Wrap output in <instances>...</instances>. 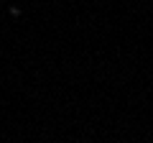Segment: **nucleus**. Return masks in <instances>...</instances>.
Segmentation results:
<instances>
[{
  "label": "nucleus",
  "mask_w": 153,
  "mask_h": 143,
  "mask_svg": "<svg viewBox=\"0 0 153 143\" xmlns=\"http://www.w3.org/2000/svg\"><path fill=\"white\" fill-rule=\"evenodd\" d=\"M10 16H13V18H18V16H21V8L13 5V8H10Z\"/></svg>",
  "instance_id": "obj_1"
}]
</instances>
